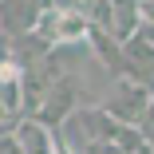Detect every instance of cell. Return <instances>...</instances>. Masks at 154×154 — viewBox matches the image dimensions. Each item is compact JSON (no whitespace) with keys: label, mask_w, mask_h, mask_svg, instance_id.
<instances>
[{"label":"cell","mask_w":154,"mask_h":154,"mask_svg":"<svg viewBox=\"0 0 154 154\" xmlns=\"http://www.w3.org/2000/svg\"><path fill=\"white\" fill-rule=\"evenodd\" d=\"M32 36L48 51L71 48V44H83L87 40V20H83V12L75 4H51V8H44V16H40V24H36Z\"/></svg>","instance_id":"cell-1"},{"label":"cell","mask_w":154,"mask_h":154,"mask_svg":"<svg viewBox=\"0 0 154 154\" xmlns=\"http://www.w3.org/2000/svg\"><path fill=\"white\" fill-rule=\"evenodd\" d=\"M99 111H103L107 119L122 122V127H138V131H146V119H150V87L131 83V79H119L115 95H111Z\"/></svg>","instance_id":"cell-2"},{"label":"cell","mask_w":154,"mask_h":154,"mask_svg":"<svg viewBox=\"0 0 154 154\" xmlns=\"http://www.w3.org/2000/svg\"><path fill=\"white\" fill-rule=\"evenodd\" d=\"M71 111H79V83H75L71 75H59V79L48 87V95L40 99V107L28 115V119H36L40 127L55 131V127H63V122H67Z\"/></svg>","instance_id":"cell-3"},{"label":"cell","mask_w":154,"mask_h":154,"mask_svg":"<svg viewBox=\"0 0 154 154\" xmlns=\"http://www.w3.org/2000/svg\"><path fill=\"white\" fill-rule=\"evenodd\" d=\"M122 48V79L150 87V63H154V40H150V24H138L134 32L119 44Z\"/></svg>","instance_id":"cell-4"},{"label":"cell","mask_w":154,"mask_h":154,"mask_svg":"<svg viewBox=\"0 0 154 154\" xmlns=\"http://www.w3.org/2000/svg\"><path fill=\"white\" fill-rule=\"evenodd\" d=\"M24 122V67L12 59L0 63V134H12Z\"/></svg>","instance_id":"cell-5"},{"label":"cell","mask_w":154,"mask_h":154,"mask_svg":"<svg viewBox=\"0 0 154 154\" xmlns=\"http://www.w3.org/2000/svg\"><path fill=\"white\" fill-rule=\"evenodd\" d=\"M83 44H91V51L99 55V63H103L111 75H122V48H119V40H115L111 32L87 24V40H83Z\"/></svg>","instance_id":"cell-6"},{"label":"cell","mask_w":154,"mask_h":154,"mask_svg":"<svg viewBox=\"0 0 154 154\" xmlns=\"http://www.w3.org/2000/svg\"><path fill=\"white\" fill-rule=\"evenodd\" d=\"M107 8H111V36L122 44L138 24H146L142 20V12H138V0H107Z\"/></svg>","instance_id":"cell-7"},{"label":"cell","mask_w":154,"mask_h":154,"mask_svg":"<svg viewBox=\"0 0 154 154\" xmlns=\"http://www.w3.org/2000/svg\"><path fill=\"white\" fill-rule=\"evenodd\" d=\"M12 134H16V142H20L24 154H51V131L40 127L36 119H24Z\"/></svg>","instance_id":"cell-8"},{"label":"cell","mask_w":154,"mask_h":154,"mask_svg":"<svg viewBox=\"0 0 154 154\" xmlns=\"http://www.w3.org/2000/svg\"><path fill=\"white\" fill-rule=\"evenodd\" d=\"M0 154H24L20 142H16V134H0Z\"/></svg>","instance_id":"cell-9"},{"label":"cell","mask_w":154,"mask_h":154,"mask_svg":"<svg viewBox=\"0 0 154 154\" xmlns=\"http://www.w3.org/2000/svg\"><path fill=\"white\" fill-rule=\"evenodd\" d=\"M51 154H75V150L63 142V134H59V131H51Z\"/></svg>","instance_id":"cell-10"},{"label":"cell","mask_w":154,"mask_h":154,"mask_svg":"<svg viewBox=\"0 0 154 154\" xmlns=\"http://www.w3.org/2000/svg\"><path fill=\"white\" fill-rule=\"evenodd\" d=\"M12 51H8V36H0V63H8Z\"/></svg>","instance_id":"cell-11"},{"label":"cell","mask_w":154,"mask_h":154,"mask_svg":"<svg viewBox=\"0 0 154 154\" xmlns=\"http://www.w3.org/2000/svg\"><path fill=\"white\" fill-rule=\"evenodd\" d=\"M75 4H87V0H75Z\"/></svg>","instance_id":"cell-12"},{"label":"cell","mask_w":154,"mask_h":154,"mask_svg":"<svg viewBox=\"0 0 154 154\" xmlns=\"http://www.w3.org/2000/svg\"><path fill=\"white\" fill-rule=\"evenodd\" d=\"M0 4H4V0H0Z\"/></svg>","instance_id":"cell-13"}]
</instances>
